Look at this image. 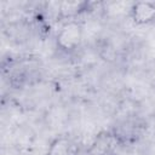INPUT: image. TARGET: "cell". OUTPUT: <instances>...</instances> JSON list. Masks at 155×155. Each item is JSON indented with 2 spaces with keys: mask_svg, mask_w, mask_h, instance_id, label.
<instances>
[{
  "mask_svg": "<svg viewBox=\"0 0 155 155\" xmlns=\"http://www.w3.org/2000/svg\"><path fill=\"white\" fill-rule=\"evenodd\" d=\"M78 143L68 137H58L53 139L47 150V155H78Z\"/></svg>",
  "mask_w": 155,
  "mask_h": 155,
  "instance_id": "cell-3",
  "label": "cell"
},
{
  "mask_svg": "<svg viewBox=\"0 0 155 155\" xmlns=\"http://www.w3.org/2000/svg\"><path fill=\"white\" fill-rule=\"evenodd\" d=\"M82 39V28L75 21L67 22L57 35V44L62 50L73 51L78 48Z\"/></svg>",
  "mask_w": 155,
  "mask_h": 155,
  "instance_id": "cell-1",
  "label": "cell"
},
{
  "mask_svg": "<svg viewBox=\"0 0 155 155\" xmlns=\"http://www.w3.org/2000/svg\"><path fill=\"white\" fill-rule=\"evenodd\" d=\"M132 19L137 24H147L155 19V4L149 1H138L130 8Z\"/></svg>",
  "mask_w": 155,
  "mask_h": 155,
  "instance_id": "cell-2",
  "label": "cell"
},
{
  "mask_svg": "<svg viewBox=\"0 0 155 155\" xmlns=\"http://www.w3.org/2000/svg\"><path fill=\"white\" fill-rule=\"evenodd\" d=\"M88 7L87 2L82 1H64L59 5V15L63 18H73L81 12H85Z\"/></svg>",
  "mask_w": 155,
  "mask_h": 155,
  "instance_id": "cell-4",
  "label": "cell"
}]
</instances>
